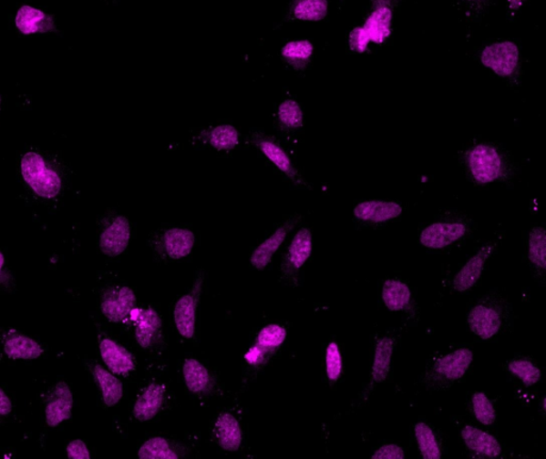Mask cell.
I'll return each mask as SVG.
<instances>
[{
  "instance_id": "e575fe53",
  "label": "cell",
  "mask_w": 546,
  "mask_h": 459,
  "mask_svg": "<svg viewBox=\"0 0 546 459\" xmlns=\"http://www.w3.org/2000/svg\"><path fill=\"white\" fill-rule=\"evenodd\" d=\"M414 433L418 445L420 454L424 459H441L442 451L440 444L428 424L419 423L414 426Z\"/></svg>"
},
{
  "instance_id": "ffe728a7",
  "label": "cell",
  "mask_w": 546,
  "mask_h": 459,
  "mask_svg": "<svg viewBox=\"0 0 546 459\" xmlns=\"http://www.w3.org/2000/svg\"><path fill=\"white\" fill-rule=\"evenodd\" d=\"M468 324L476 336L488 341L499 334L503 325V317L498 308L479 304L469 311Z\"/></svg>"
},
{
  "instance_id": "3957f363",
  "label": "cell",
  "mask_w": 546,
  "mask_h": 459,
  "mask_svg": "<svg viewBox=\"0 0 546 459\" xmlns=\"http://www.w3.org/2000/svg\"><path fill=\"white\" fill-rule=\"evenodd\" d=\"M21 173L25 182L37 197L52 199L58 197L62 190L59 173L39 153L28 152L23 156Z\"/></svg>"
},
{
  "instance_id": "d590c367",
  "label": "cell",
  "mask_w": 546,
  "mask_h": 459,
  "mask_svg": "<svg viewBox=\"0 0 546 459\" xmlns=\"http://www.w3.org/2000/svg\"><path fill=\"white\" fill-rule=\"evenodd\" d=\"M529 258L533 266L544 271L546 268V232L540 226H536L530 232Z\"/></svg>"
},
{
  "instance_id": "bcb514c9",
  "label": "cell",
  "mask_w": 546,
  "mask_h": 459,
  "mask_svg": "<svg viewBox=\"0 0 546 459\" xmlns=\"http://www.w3.org/2000/svg\"><path fill=\"white\" fill-rule=\"evenodd\" d=\"M542 412H545V400L542 401Z\"/></svg>"
},
{
  "instance_id": "ba28073f",
  "label": "cell",
  "mask_w": 546,
  "mask_h": 459,
  "mask_svg": "<svg viewBox=\"0 0 546 459\" xmlns=\"http://www.w3.org/2000/svg\"><path fill=\"white\" fill-rule=\"evenodd\" d=\"M313 250L312 232L307 228L300 229L288 245L282 258L280 273L288 284L297 285L301 270L309 260Z\"/></svg>"
},
{
  "instance_id": "f1b7e54d",
  "label": "cell",
  "mask_w": 546,
  "mask_h": 459,
  "mask_svg": "<svg viewBox=\"0 0 546 459\" xmlns=\"http://www.w3.org/2000/svg\"><path fill=\"white\" fill-rule=\"evenodd\" d=\"M186 446L162 437H153L141 445L138 457L141 459H179L188 454Z\"/></svg>"
},
{
  "instance_id": "b9f144b4",
  "label": "cell",
  "mask_w": 546,
  "mask_h": 459,
  "mask_svg": "<svg viewBox=\"0 0 546 459\" xmlns=\"http://www.w3.org/2000/svg\"><path fill=\"white\" fill-rule=\"evenodd\" d=\"M12 411H14V405L8 397L7 393L0 388V417L10 416Z\"/></svg>"
},
{
  "instance_id": "603a6c76",
  "label": "cell",
  "mask_w": 546,
  "mask_h": 459,
  "mask_svg": "<svg viewBox=\"0 0 546 459\" xmlns=\"http://www.w3.org/2000/svg\"><path fill=\"white\" fill-rule=\"evenodd\" d=\"M137 343L142 349H152L162 339V321L153 308H146L138 314L135 325Z\"/></svg>"
},
{
  "instance_id": "f6af8a7d",
  "label": "cell",
  "mask_w": 546,
  "mask_h": 459,
  "mask_svg": "<svg viewBox=\"0 0 546 459\" xmlns=\"http://www.w3.org/2000/svg\"><path fill=\"white\" fill-rule=\"evenodd\" d=\"M4 268H5V257L2 253V251H0V280H2V279H3Z\"/></svg>"
},
{
  "instance_id": "4fadbf2b",
  "label": "cell",
  "mask_w": 546,
  "mask_h": 459,
  "mask_svg": "<svg viewBox=\"0 0 546 459\" xmlns=\"http://www.w3.org/2000/svg\"><path fill=\"white\" fill-rule=\"evenodd\" d=\"M192 141L218 152H232L241 146L242 135L234 125H211L194 134Z\"/></svg>"
},
{
  "instance_id": "7a4b0ae2",
  "label": "cell",
  "mask_w": 546,
  "mask_h": 459,
  "mask_svg": "<svg viewBox=\"0 0 546 459\" xmlns=\"http://www.w3.org/2000/svg\"><path fill=\"white\" fill-rule=\"evenodd\" d=\"M473 352L459 349L433 360L427 367L424 383L427 387L447 389L466 375L473 362Z\"/></svg>"
},
{
  "instance_id": "d6a6232c",
  "label": "cell",
  "mask_w": 546,
  "mask_h": 459,
  "mask_svg": "<svg viewBox=\"0 0 546 459\" xmlns=\"http://www.w3.org/2000/svg\"><path fill=\"white\" fill-rule=\"evenodd\" d=\"M395 339L391 337L380 338L376 344L372 374L370 383H380L386 380L390 373L393 352L395 349Z\"/></svg>"
},
{
  "instance_id": "836d02e7",
  "label": "cell",
  "mask_w": 546,
  "mask_h": 459,
  "mask_svg": "<svg viewBox=\"0 0 546 459\" xmlns=\"http://www.w3.org/2000/svg\"><path fill=\"white\" fill-rule=\"evenodd\" d=\"M410 288L404 281L387 280L382 289V300L386 306L392 311H404L410 304Z\"/></svg>"
},
{
  "instance_id": "d4e9b609",
  "label": "cell",
  "mask_w": 546,
  "mask_h": 459,
  "mask_svg": "<svg viewBox=\"0 0 546 459\" xmlns=\"http://www.w3.org/2000/svg\"><path fill=\"white\" fill-rule=\"evenodd\" d=\"M213 436L221 448L228 452H236L242 444V431L238 420L229 413H223L213 426Z\"/></svg>"
},
{
  "instance_id": "8d00e7d4",
  "label": "cell",
  "mask_w": 546,
  "mask_h": 459,
  "mask_svg": "<svg viewBox=\"0 0 546 459\" xmlns=\"http://www.w3.org/2000/svg\"><path fill=\"white\" fill-rule=\"evenodd\" d=\"M510 372L522 381L526 387L536 385L541 380V371L529 360H514L508 364Z\"/></svg>"
},
{
  "instance_id": "5b68a950",
  "label": "cell",
  "mask_w": 546,
  "mask_h": 459,
  "mask_svg": "<svg viewBox=\"0 0 546 459\" xmlns=\"http://www.w3.org/2000/svg\"><path fill=\"white\" fill-rule=\"evenodd\" d=\"M248 142L252 144L293 184L307 187V182L304 178V176L301 175L297 167L294 166L290 154L282 146L278 138L268 135L263 130H253L248 136Z\"/></svg>"
},
{
  "instance_id": "6da1fadb",
  "label": "cell",
  "mask_w": 546,
  "mask_h": 459,
  "mask_svg": "<svg viewBox=\"0 0 546 459\" xmlns=\"http://www.w3.org/2000/svg\"><path fill=\"white\" fill-rule=\"evenodd\" d=\"M397 5L398 0H370L366 20L349 33V48L356 54H364L368 52L370 44L381 46L390 39Z\"/></svg>"
},
{
  "instance_id": "8fae6325",
  "label": "cell",
  "mask_w": 546,
  "mask_h": 459,
  "mask_svg": "<svg viewBox=\"0 0 546 459\" xmlns=\"http://www.w3.org/2000/svg\"><path fill=\"white\" fill-rule=\"evenodd\" d=\"M137 305L133 289L127 286H111L105 289L100 298V311L111 323H124Z\"/></svg>"
},
{
  "instance_id": "ee69618b",
  "label": "cell",
  "mask_w": 546,
  "mask_h": 459,
  "mask_svg": "<svg viewBox=\"0 0 546 459\" xmlns=\"http://www.w3.org/2000/svg\"><path fill=\"white\" fill-rule=\"evenodd\" d=\"M466 4L467 8L475 12V14H480L483 10L489 7L491 0H462Z\"/></svg>"
},
{
  "instance_id": "1f68e13d",
  "label": "cell",
  "mask_w": 546,
  "mask_h": 459,
  "mask_svg": "<svg viewBox=\"0 0 546 459\" xmlns=\"http://www.w3.org/2000/svg\"><path fill=\"white\" fill-rule=\"evenodd\" d=\"M313 56L314 46L309 40L290 41L281 48L282 59L297 72H304L309 67Z\"/></svg>"
},
{
  "instance_id": "ab89813d",
  "label": "cell",
  "mask_w": 546,
  "mask_h": 459,
  "mask_svg": "<svg viewBox=\"0 0 546 459\" xmlns=\"http://www.w3.org/2000/svg\"><path fill=\"white\" fill-rule=\"evenodd\" d=\"M67 455L71 459H90V452L84 440L75 439L68 444Z\"/></svg>"
},
{
  "instance_id": "7c38bea8",
  "label": "cell",
  "mask_w": 546,
  "mask_h": 459,
  "mask_svg": "<svg viewBox=\"0 0 546 459\" xmlns=\"http://www.w3.org/2000/svg\"><path fill=\"white\" fill-rule=\"evenodd\" d=\"M286 336V330L279 324H270L263 327L256 336L252 348H250L244 355V360L250 366H263L268 362L270 356L283 344Z\"/></svg>"
},
{
  "instance_id": "cb8c5ba5",
  "label": "cell",
  "mask_w": 546,
  "mask_h": 459,
  "mask_svg": "<svg viewBox=\"0 0 546 459\" xmlns=\"http://www.w3.org/2000/svg\"><path fill=\"white\" fill-rule=\"evenodd\" d=\"M403 213V206L390 200H366L357 204L354 209L356 219L369 223H385L398 218Z\"/></svg>"
},
{
  "instance_id": "f35d334b",
  "label": "cell",
  "mask_w": 546,
  "mask_h": 459,
  "mask_svg": "<svg viewBox=\"0 0 546 459\" xmlns=\"http://www.w3.org/2000/svg\"><path fill=\"white\" fill-rule=\"evenodd\" d=\"M325 372L331 382L340 380L343 372V358L336 342H330L325 351Z\"/></svg>"
},
{
  "instance_id": "9c48e42d",
  "label": "cell",
  "mask_w": 546,
  "mask_h": 459,
  "mask_svg": "<svg viewBox=\"0 0 546 459\" xmlns=\"http://www.w3.org/2000/svg\"><path fill=\"white\" fill-rule=\"evenodd\" d=\"M131 238V225L127 217L110 213L100 226L98 247L107 257H118L128 250Z\"/></svg>"
},
{
  "instance_id": "4316f807",
  "label": "cell",
  "mask_w": 546,
  "mask_h": 459,
  "mask_svg": "<svg viewBox=\"0 0 546 459\" xmlns=\"http://www.w3.org/2000/svg\"><path fill=\"white\" fill-rule=\"evenodd\" d=\"M461 437L467 448L479 457L497 458L501 454L498 439L474 426H464Z\"/></svg>"
},
{
  "instance_id": "7402d4cb",
  "label": "cell",
  "mask_w": 546,
  "mask_h": 459,
  "mask_svg": "<svg viewBox=\"0 0 546 459\" xmlns=\"http://www.w3.org/2000/svg\"><path fill=\"white\" fill-rule=\"evenodd\" d=\"M4 352L12 361H33L44 354V349L39 342L15 329L5 332Z\"/></svg>"
},
{
  "instance_id": "ac0fdd59",
  "label": "cell",
  "mask_w": 546,
  "mask_h": 459,
  "mask_svg": "<svg viewBox=\"0 0 546 459\" xmlns=\"http://www.w3.org/2000/svg\"><path fill=\"white\" fill-rule=\"evenodd\" d=\"M497 244L489 242L477 251L458 272L453 280V287L458 292H466L473 288L481 278L489 257L494 253Z\"/></svg>"
},
{
  "instance_id": "7bdbcfd3",
  "label": "cell",
  "mask_w": 546,
  "mask_h": 459,
  "mask_svg": "<svg viewBox=\"0 0 546 459\" xmlns=\"http://www.w3.org/2000/svg\"><path fill=\"white\" fill-rule=\"evenodd\" d=\"M527 2L529 0H506L508 15L511 18L516 16L524 8Z\"/></svg>"
},
{
  "instance_id": "9a60e30c",
  "label": "cell",
  "mask_w": 546,
  "mask_h": 459,
  "mask_svg": "<svg viewBox=\"0 0 546 459\" xmlns=\"http://www.w3.org/2000/svg\"><path fill=\"white\" fill-rule=\"evenodd\" d=\"M300 221L301 217L294 215L281 223L277 230L253 250L252 255L250 257L251 266L259 270V271L265 270L273 261V258L281 248V245L284 243L288 234L296 228Z\"/></svg>"
},
{
  "instance_id": "7dc6e473",
  "label": "cell",
  "mask_w": 546,
  "mask_h": 459,
  "mask_svg": "<svg viewBox=\"0 0 546 459\" xmlns=\"http://www.w3.org/2000/svg\"><path fill=\"white\" fill-rule=\"evenodd\" d=\"M0 111H2V96H0Z\"/></svg>"
},
{
  "instance_id": "d6986e66",
  "label": "cell",
  "mask_w": 546,
  "mask_h": 459,
  "mask_svg": "<svg viewBox=\"0 0 546 459\" xmlns=\"http://www.w3.org/2000/svg\"><path fill=\"white\" fill-rule=\"evenodd\" d=\"M15 26L24 36L55 34L58 31L53 15L28 5H22L16 12Z\"/></svg>"
},
{
  "instance_id": "2e32d148",
  "label": "cell",
  "mask_w": 546,
  "mask_h": 459,
  "mask_svg": "<svg viewBox=\"0 0 546 459\" xmlns=\"http://www.w3.org/2000/svg\"><path fill=\"white\" fill-rule=\"evenodd\" d=\"M467 226L459 222L433 223L422 231L419 241L427 249L442 250L466 236Z\"/></svg>"
},
{
  "instance_id": "8992f818",
  "label": "cell",
  "mask_w": 546,
  "mask_h": 459,
  "mask_svg": "<svg viewBox=\"0 0 546 459\" xmlns=\"http://www.w3.org/2000/svg\"><path fill=\"white\" fill-rule=\"evenodd\" d=\"M467 165L470 175L481 185L492 184L503 178L505 163L497 148L489 144H479L470 148L467 155Z\"/></svg>"
},
{
  "instance_id": "484cf974",
  "label": "cell",
  "mask_w": 546,
  "mask_h": 459,
  "mask_svg": "<svg viewBox=\"0 0 546 459\" xmlns=\"http://www.w3.org/2000/svg\"><path fill=\"white\" fill-rule=\"evenodd\" d=\"M328 14L329 0H290L284 20L320 22L324 21Z\"/></svg>"
},
{
  "instance_id": "83f0119b",
  "label": "cell",
  "mask_w": 546,
  "mask_h": 459,
  "mask_svg": "<svg viewBox=\"0 0 546 459\" xmlns=\"http://www.w3.org/2000/svg\"><path fill=\"white\" fill-rule=\"evenodd\" d=\"M186 387L194 394H207L216 385L215 377L194 358H187L183 364Z\"/></svg>"
},
{
  "instance_id": "60d3db41",
  "label": "cell",
  "mask_w": 546,
  "mask_h": 459,
  "mask_svg": "<svg viewBox=\"0 0 546 459\" xmlns=\"http://www.w3.org/2000/svg\"><path fill=\"white\" fill-rule=\"evenodd\" d=\"M373 459H404L405 451L397 444H386L375 452Z\"/></svg>"
},
{
  "instance_id": "5bb4252c",
  "label": "cell",
  "mask_w": 546,
  "mask_h": 459,
  "mask_svg": "<svg viewBox=\"0 0 546 459\" xmlns=\"http://www.w3.org/2000/svg\"><path fill=\"white\" fill-rule=\"evenodd\" d=\"M74 398L66 382H56L46 398V423L48 427H57L72 418Z\"/></svg>"
},
{
  "instance_id": "f546056e",
  "label": "cell",
  "mask_w": 546,
  "mask_h": 459,
  "mask_svg": "<svg viewBox=\"0 0 546 459\" xmlns=\"http://www.w3.org/2000/svg\"><path fill=\"white\" fill-rule=\"evenodd\" d=\"M274 123L283 134H294L304 128V115L300 104L294 98H286L279 104Z\"/></svg>"
},
{
  "instance_id": "e0dca14e",
  "label": "cell",
  "mask_w": 546,
  "mask_h": 459,
  "mask_svg": "<svg viewBox=\"0 0 546 459\" xmlns=\"http://www.w3.org/2000/svg\"><path fill=\"white\" fill-rule=\"evenodd\" d=\"M99 353L110 372L129 376L136 370V362L129 351L107 336L99 338Z\"/></svg>"
},
{
  "instance_id": "52a82bcc",
  "label": "cell",
  "mask_w": 546,
  "mask_h": 459,
  "mask_svg": "<svg viewBox=\"0 0 546 459\" xmlns=\"http://www.w3.org/2000/svg\"><path fill=\"white\" fill-rule=\"evenodd\" d=\"M480 61L483 66L501 78H516L520 70V52L517 43L500 41L482 49Z\"/></svg>"
},
{
  "instance_id": "30bf717a",
  "label": "cell",
  "mask_w": 546,
  "mask_h": 459,
  "mask_svg": "<svg viewBox=\"0 0 546 459\" xmlns=\"http://www.w3.org/2000/svg\"><path fill=\"white\" fill-rule=\"evenodd\" d=\"M205 280L203 269H200L191 291L183 295L174 306L173 319L175 326L186 339H192L196 332L198 305L202 294Z\"/></svg>"
},
{
  "instance_id": "44dd1931",
  "label": "cell",
  "mask_w": 546,
  "mask_h": 459,
  "mask_svg": "<svg viewBox=\"0 0 546 459\" xmlns=\"http://www.w3.org/2000/svg\"><path fill=\"white\" fill-rule=\"evenodd\" d=\"M167 399V386L162 382H152L138 395L133 408L134 417L140 423L152 420L161 411Z\"/></svg>"
},
{
  "instance_id": "74e56055",
  "label": "cell",
  "mask_w": 546,
  "mask_h": 459,
  "mask_svg": "<svg viewBox=\"0 0 546 459\" xmlns=\"http://www.w3.org/2000/svg\"><path fill=\"white\" fill-rule=\"evenodd\" d=\"M474 417L483 425H492L497 420V411L486 393H475L472 398Z\"/></svg>"
},
{
  "instance_id": "4dcf8cb0",
  "label": "cell",
  "mask_w": 546,
  "mask_h": 459,
  "mask_svg": "<svg viewBox=\"0 0 546 459\" xmlns=\"http://www.w3.org/2000/svg\"><path fill=\"white\" fill-rule=\"evenodd\" d=\"M94 380H96L99 388L104 404L107 407H112L121 401L124 394L123 383L118 379L116 374L110 372L99 364H94L91 369Z\"/></svg>"
},
{
  "instance_id": "277c9868",
  "label": "cell",
  "mask_w": 546,
  "mask_h": 459,
  "mask_svg": "<svg viewBox=\"0 0 546 459\" xmlns=\"http://www.w3.org/2000/svg\"><path fill=\"white\" fill-rule=\"evenodd\" d=\"M196 235L184 228L156 230L149 237V247L162 260H180L191 254Z\"/></svg>"
}]
</instances>
